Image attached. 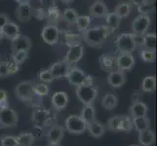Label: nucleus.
<instances>
[{
    "mask_svg": "<svg viewBox=\"0 0 157 146\" xmlns=\"http://www.w3.org/2000/svg\"><path fill=\"white\" fill-rule=\"evenodd\" d=\"M99 62L101 68L105 72H111L113 70H116V57L111 54L105 53L99 58Z\"/></svg>",
    "mask_w": 157,
    "mask_h": 146,
    "instance_id": "nucleus-18",
    "label": "nucleus"
},
{
    "mask_svg": "<svg viewBox=\"0 0 157 146\" xmlns=\"http://www.w3.org/2000/svg\"><path fill=\"white\" fill-rule=\"evenodd\" d=\"M16 138H17L19 146H31L35 140V137L33 134L31 133H28V132L21 133Z\"/></svg>",
    "mask_w": 157,
    "mask_h": 146,
    "instance_id": "nucleus-33",
    "label": "nucleus"
},
{
    "mask_svg": "<svg viewBox=\"0 0 157 146\" xmlns=\"http://www.w3.org/2000/svg\"><path fill=\"white\" fill-rule=\"evenodd\" d=\"M148 112L147 105L143 101L136 100L133 102V104L130 107V113H131L132 118L135 117H143L147 116Z\"/></svg>",
    "mask_w": 157,
    "mask_h": 146,
    "instance_id": "nucleus-24",
    "label": "nucleus"
},
{
    "mask_svg": "<svg viewBox=\"0 0 157 146\" xmlns=\"http://www.w3.org/2000/svg\"><path fill=\"white\" fill-rule=\"evenodd\" d=\"M77 12L72 8H67L63 10V12L62 13V17L64 21H67L68 24H75V21L77 20L78 17Z\"/></svg>",
    "mask_w": 157,
    "mask_h": 146,
    "instance_id": "nucleus-35",
    "label": "nucleus"
},
{
    "mask_svg": "<svg viewBox=\"0 0 157 146\" xmlns=\"http://www.w3.org/2000/svg\"><path fill=\"white\" fill-rule=\"evenodd\" d=\"M132 4L128 2H121L118 5H116V7L113 12H115L121 19L128 18L132 13Z\"/></svg>",
    "mask_w": 157,
    "mask_h": 146,
    "instance_id": "nucleus-28",
    "label": "nucleus"
},
{
    "mask_svg": "<svg viewBox=\"0 0 157 146\" xmlns=\"http://www.w3.org/2000/svg\"><path fill=\"white\" fill-rule=\"evenodd\" d=\"M1 146H19L17 138L12 136H5L0 140Z\"/></svg>",
    "mask_w": 157,
    "mask_h": 146,
    "instance_id": "nucleus-44",
    "label": "nucleus"
},
{
    "mask_svg": "<svg viewBox=\"0 0 157 146\" xmlns=\"http://www.w3.org/2000/svg\"><path fill=\"white\" fill-rule=\"evenodd\" d=\"M66 78L67 79V81L70 84L76 86V87L79 85L84 84V83L93 81V78H92L90 75L85 73L82 69L79 67H76V66H71V68H70L69 72L67 75Z\"/></svg>",
    "mask_w": 157,
    "mask_h": 146,
    "instance_id": "nucleus-6",
    "label": "nucleus"
},
{
    "mask_svg": "<svg viewBox=\"0 0 157 146\" xmlns=\"http://www.w3.org/2000/svg\"><path fill=\"white\" fill-rule=\"evenodd\" d=\"M38 2L41 5V7L46 10L47 8H49V7L53 6V5H55L56 0H38Z\"/></svg>",
    "mask_w": 157,
    "mask_h": 146,
    "instance_id": "nucleus-47",
    "label": "nucleus"
},
{
    "mask_svg": "<svg viewBox=\"0 0 157 146\" xmlns=\"http://www.w3.org/2000/svg\"><path fill=\"white\" fill-rule=\"evenodd\" d=\"M87 131L89 132L91 137H93L95 138H100L105 134V128L101 123L96 120L94 122L87 124Z\"/></svg>",
    "mask_w": 157,
    "mask_h": 146,
    "instance_id": "nucleus-25",
    "label": "nucleus"
},
{
    "mask_svg": "<svg viewBox=\"0 0 157 146\" xmlns=\"http://www.w3.org/2000/svg\"><path fill=\"white\" fill-rule=\"evenodd\" d=\"M154 10V2L153 0H148V1L142 5V6L138 7V11L140 14H144V15H149L151 12H153Z\"/></svg>",
    "mask_w": 157,
    "mask_h": 146,
    "instance_id": "nucleus-42",
    "label": "nucleus"
},
{
    "mask_svg": "<svg viewBox=\"0 0 157 146\" xmlns=\"http://www.w3.org/2000/svg\"><path fill=\"white\" fill-rule=\"evenodd\" d=\"M107 83L111 86L112 88L117 89L120 88L126 83V74L121 70H113L107 75Z\"/></svg>",
    "mask_w": 157,
    "mask_h": 146,
    "instance_id": "nucleus-16",
    "label": "nucleus"
},
{
    "mask_svg": "<svg viewBox=\"0 0 157 146\" xmlns=\"http://www.w3.org/2000/svg\"><path fill=\"white\" fill-rule=\"evenodd\" d=\"M139 142L140 146H151L155 142V133L150 129L139 132Z\"/></svg>",
    "mask_w": 157,
    "mask_h": 146,
    "instance_id": "nucleus-26",
    "label": "nucleus"
},
{
    "mask_svg": "<svg viewBox=\"0 0 157 146\" xmlns=\"http://www.w3.org/2000/svg\"><path fill=\"white\" fill-rule=\"evenodd\" d=\"M90 24H91V17L90 16H86V15L78 16L76 21H75V24H76L78 30L81 32L88 29L90 28Z\"/></svg>",
    "mask_w": 157,
    "mask_h": 146,
    "instance_id": "nucleus-36",
    "label": "nucleus"
},
{
    "mask_svg": "<svg viewBox=\"0 0 157 146\" xmlns=\"http://www.w3.org/2000/svg\"><path fill=\"white\" fill-rule=\"evenodd\" d=\"M32 47V42L29 37L24 34H19L16 38L11 40V49L13 52L17 51H26L29 52Z\"/></svg>",
    "mask_w": 157,
    "mask_h": 146,
    "instance_id": "nucleus-14",
    "label": "nucleus"
},
{
    "mask_svg": "<svg viewBox=\"0 0 157 146\" xmlns=\"http://www.w3.org/2000/svg\"><path fill=\"white\" fill-rule=\"evenodd\" d=\"M80 117L86 122V124H89L96 121V110L93 104H86L84 105L82 111H81Z\"/></svg>",
    "mask_w": 157,
    "mask_h": 146,
    "instance_id": "nucleus-27",
    "label": "nucleus"
},
{
    "mask_svg": "<svg viewBox=\"0 0 157 146\" xmlns=\"http://www.w3.org/2000/svg\"><path fill=\"white\" fill-rule=\"evenodd\" d=\"M121 18L115 13V12H111L108 13L105 17V21H106V26L109 28L113 32H114L116 29H118L119 25H120V21H121Z\"/></svg>",
    "mask_w": 157,
    "mask_h": 146,
    "instance_id": "nucleus-30",
    "label": "nucleus"
},
{
    "mask_svg": "<svg viewBox=\"0 0 157 146\" xmlns=\"http://www.w3.org/2000/svg\"><path fill=\"white\" fill-rule=\"evenodd\" d=\"M31 121L37 127L45 128L51 125L53 121V113L46 108H41L37 106L32 111Z\"/></svg>",
    "mask_w": 157,
    "mask_h": 146,
    "instance_id": "nucleus-4",
    "label": "nucleus"
},
{
    "mask_svg": "<svg viewBox=\"0 0 157 146\" xmlns=\"http://www.w3.org/2000/svg\"><path fill=\"white\" fill-rule=\"evenodd\" d=\"M143 48L145 50L155 51L156 50V34L145 33L143 37Z\"/></svg>",
    "mask_w": 157,
    "mask_h": 146,
    "instance_id": "nucleus-32",
    "label": "nucleus"
},
{
    "mask_svg": "<svg viewBox=\"0 0 157 146\" xmlns=\"http://www.w3.org/2000/svg\"><path fill=\"white\" fill-rule=\"evenodd\" d=\"M123 115H116L107 120V128L111 132H119V125L122 120Z\"/></svg>",
    "mask_w": 157,
    "mask_h": 146,
    "instance_id": "nucleus-39",
    "label": "nucleus"
},
{
    "mask_svg": "<svg viewBox=\"0 0 157 146\" xmlns=\"http://www.w3.org/2000/svg\"><path fill=\"white\" fill-rule=\"evenodd\" d=\"M61 1L63 3V4H69V3H71L73 0H61Z\"/></svg>",
    "mask_w": 157,
    "mask_h": 146,
    "instance_id": "nucleus-52",
    "label": "nucleus"
},
{
    "mask_svg": "<svg viewBox=\"0 0 157 146\" xmlns=\"http://www.w3.org/2000/svg\"><path fill=\"white\" fill-rule=\"evenodd\" d=\"M89 13L91 18L101 19V18H105L106 15L109 13V11H108V8L105 4V2L101 1V0H97V1H95L91 5Z\"/></svg>",
    "mask_w": 157,
    "mask_h": 146,
    "instance_id": "nucleus-17",
    "label": "nucleus"
},
{
    "mask_svg": "<svg viewBox=\"0 0 157 146\" xmlns=\"http://www.w3.org/2000/svg\"><path fill=\"white\" fill-rule=\"evenodd\" d=\"M131 146H140V145H131Z\"/></svg>",
    "mask_w": 157,
    "mask_h": 146,
    "instance_id": "nucleus-55",
    "label": "nucleus"
},
{
    "mask_svg": "<svg viewBox=\"0 0 157 146\" xmlns=\"http://www.w3.org/2000/svg\"><path fill=\"white\" fill-rule=\"evenodd\" d=\"M135 66V58L132 53L120 52L116 57V68L121 71H128L131 70Z\"/></svg>",
    "mask_w": 157,
    "mask_h": 146,
    "instance_id": "nucleus-12",
    "label": "nucleus"
},
{
    "mask_svg": "<svg viewBox=\"0 0 157 146\" xmlns=\"http://www.w3.org/2000/svg\"><path fill=\"white\" fill-rule=\"evenodd\" d=\"M80 36L75 35V34H67L66 35V40L67 42V45H73V44H77V43H80Z\"/></svg>",
    "mask_w": 157,
    "mask_h": 146,
    "instance_id": "nucleus-45",
    "label": "nucleus"
},
{
    "mask_svg": "<svg viewBox=\"0 0 157 146\" xmlns=\"http://www.w3.org/2000/svg\"><path fill=\"white\" fill-rule=\"evenodd\" d=\"M15 16L21 23H29L32 18V6L30 3L19 4L15 11Z\"/></svg>",
    "mask_w": 157,
    "mask_h": 146,
    "instance_id": "nucleus-15",
    "label": "nucleus"
},
{
    "mask_svg": "<svg viewBox=\"0 0 157 146\" xmlns=\"http://www.w3.org/2000/svg\"><path fill=\"white\" fill-rule=\"evenodd\" d=\"M84 54V47L81 43L70 45L67 50L63 59L66 61L70 66H73L75 63H77L83 57Z\"/></svg>",
    "mask_w": 157,
    "mask_h": 146,
    "instance_id": "nucleus-10",
    "label": "nucleus"
},
{
    "mask_svg": "<svg viewBox=\"0 0 157 146\" xmlns=\"http://www.w3.org/2000/svg\"><path fill=\"white\" fill-rule=\"evenodd\" d=\"M38 77L41 82L45 84L52 83L53 81L55 80L53 77V75L51 74V72L49 71V69H42L38 74Z\"/></svg>",
    "mask_w": 157,
    "mask_h": 146,
    "instance_id": "nucleus-43",
    "label": "nucleus"
},
{
    "mask_svg": "<svg viewBox=\"0 0 157 146\" xmlns=\"http://www.w3.org/2000/svg\"><path fill=\"white\" fill-rule=\"evenodd\" d=\"M156 89V77L153 75L144 78L142 82V90L144 93H152Z\"/></svg>",
    "mask_w": 157,
    "mask_h": 146,
    "instance_id": "nucleus-34",
    "label": "nucleus"
},
{
    "mask_svg": "<svg viewBox=\"0 0 157 146\" xmlns=\"http://www.w3.org/2000/svg\"><path fill=\"white\" fill-rule=\"evenodd\" d=\"M20 69V66L13 61H0V78H4L17 73Z\"/></svg>",
    "mask_w": 157,
    "mask_h": 146,
    "instance_id": "nucleus-21",
    "label": "nucleus"
},
{
    "mask_svg": "<svg viewBox=\"0 0 157 146\" xmlns=\"http://www.w3.org/2000/svg\"><path fill=\"white\" fill-rule=\"evenodd\" d=\"M4 107H8V95L3 90H0V109Z\"/></svg>",
    "mask_w": 157,
    "mask_h": 146,
    "instance_id": "nucleus-46",
    "label": "nucleus"
},
{
    "mask_svg": "<svg viewBox=\"0 0 157 146\" xmlns=\"http://www.w3.org/2000/svg\"><path fill=\"white\" fill-rule=\"evenodd\" d=\"M3 38V33H2V30L1 28H0V40H1Z\"/></svg>",
    "mask_w": 157,
    "mask_h": 146,
    "instance_id": "nucleus-54",
    "label": "nucleus"
},
{
    "mask_svg": "<svg viewBox=\"0 0 157 146\" xmlns=\"http://www.w3.org/2000/svg\"><path fill=\"white\" fill-rule=\"evenodd\" d=\"M64 129L62 126L54 125L47 131V139L49 143H61L62 139L63 138Z\"/></svg>",
    "mask_w": 157,
    "mask_h": 146,
    "instance_id": "nucleus-20",
    "label": "nucleus"
},
{
    "mask_svg": "<svg viewBox=\"0 0 157 146\" xmlns=\"http://www.w3.org/2000/svg\"><path fill=\"white\" fill-rule=\"evenodd\" d=\"M148 1V0H130V3L135 5V6H137V7H140V6H142V5L145 4Z\"/></svg>",
    "mask_w": 157,
    "mask_h": 146,
    "instance_id": "nucleus-50",
    "label": "nucleus"
},
{
    "mask_svg": "<svg viewBox=\"0 0 157 146\" xmlns=\"http://www.w3.org/2000/svg\"><path fill=\"white\" fill-rule=\"evenodd\" d=\"M70 68H71V66L63 58L62 61L53 63L49 68V71L53 75L54 79H61L67 77Z\"/></svg>",
    "mask_w": 157,
    "mask_h": 146,
    "instance_id": "nucleus-13",
    "label": "nucleus"
},
{
    "mask_svg": "<svg viewBox=\"0 0 157 146\" xmlns=\"http://www.w3.org/2000/svg\"><path fill=\"white\" fill-rule=\"evenodd\" d=\"M1 30L3 33V37H6L9 40H13L19 34H21L19 25L17 24H15L12 21H9L1 28Z\"/></svg>",
    "mask_w": 157,
    "mask_h": 146,
    "instance_id": "nucleus-23",
    "label": "nucleus"
},
{
    "mask_svg": "<svg viewBox=\"0 0 157 146\" xmlns=\"http://www.w3.org/2000/svg\"><path fill=\"white\" fill-rule=\"evenodd\" d=\"M9 21H10V19H9V16L7 14L0 13V28H2Z\"/></svg>",
    "mask_w": 157,
    "mask_h": 146,
    "instance_id": "nucleus-48",
    "label": "nucleus"
},
{
    "mask_svg": "<svg viewBox=\"0 0 157 146\" xmlns=\"http://www.w3.org/2000/svg\"><path fill=\"white\" fill-rule=\"evenodd\" d=\"M132 121H133L134 129L138 132L144 131V129H147L150 128V120L147 116L135 117L132 118Z\"/></svg>",
    "mask_w": 157,
    "mask_h": 146,
    "instance_id": "nucleus-29",
    "label": "nucleus"
},
{
    "mask_svg": "<svg viewBox=\"0 0 157 146\" xmlns=\"http://www.w3.org/2000/svg\"><path fill=\"white\" fill-rule=\"evenodd\" d=\"M151 24L149 15L140 14L134 19L132 23V33L138 35H144Z\"/></svg>",
    "mask_w": 157,
    "mask_h": 146,
    "instance_id": "nucleus-9",
    "label": "nucleus"
},
{
    "mask_svg": "<svg viewBox=\"0 0 157 146\" xmlns=\"http://www.w3.org/2000/svg\"><path fill=\"white\" fill-rule=\"evenodd\" d=\"M47 146H61L59 143H49Z\"/></svg>",
    "mask_w": 157,
    "mask_h": 146,
    "instance_id": "nucleus-53",
    "label": "nucleus"
},
{
    "mask_svg": "<svg viewBox=\"0 0 157 146\" xmlns=\"http://www.w3.org/2000/svg\"><path fill=\"white\" fill-rule=\"evenodd\" d=\"M19 122L18 113L14 109L4 107L0 109V126L2 128H13L17 126Z\"/></svg>",
    "mask_w": 157,
    "mask_h": 146,
    "instance_id": "nucleus-7",
    "label": "nucleus"
},
{
    "mask_svg": "<svg viewBox=\"0 0 157 146\" xmlns=\"http://www.w3.org/2000/svg\"><path fill=\"white\" fill-rule=\"evenodd\" d=\"M118 104V99L113 94H106L101 99V106L106 110H112Z\"/></svg>",
    "mask_w": 157,
    "mask_h": 146,
    "instance_id": "nucleus-31",
    "label": "nucleus"
},
{
    "mask_svg": "<svg viewBox=\"0 0 157 146\" xmlns=\"http://www.w3.org/2000/svg\"><path fill=\"white\" fill-rule=\"evenodd\" d=\"M28 58H29V52L26 51H17L12 53V61L20 66L28 59Z\"/></svg>",
    "mask_w": 157,
    "mask_h": 146,
    "instance_id": "nucleus-38",
    "label": "nucleus"
},
{
    "mask_svg": "<svg viewBox=\"0 0 157 146\" xmlns=\"http://www.w3.org/2000/svg\"><path fill=\"white\" fill-rule=\"evenodd\" d=\"M112 33L113 31L106 25L95 26L82 32V39L90 47H99L104 44Z\"/></svg>",
    "mask_w": 157,
    "mask_h": 146,
    "instance_id": "nucleus-1",
    "label": "nucleus"
},
{
    "mask_svg": "<svg viewBox=\"0 0 157 146\" xmlns=\"http://www.w3.org/2000/svg\"><path fill=\"white\" fill-rule=\"evenodd\" d=\"M116 48L117 50L123 53H133L137 49L135 44L133 33H122L116 39Z\"/></svg>",
    "mask_w": 157,
    "mask_h": 146,
    "instance_id": "nucleus-8",
    "label": "nucleus"
},
{
    "mask_svg": "<svg viewBox=\"0 0 157 146\" xmlns=\"http://www.w3.org/2000/svg\"><path fill=\"white\" fill-rule=\"evenodd\" d=\"M134 41H135V44H136L137 47H143V37L144 35H138V34H134Z\"/></svg>",
    "mask_w": 157,
    "mask_h": 146,
    "instance_id": "nucleus-49",
    "label": "nucleus"
},
{
    "mask_svg": "<svg viewBox=\"0 0 157 146\" xmlns=\"http://www.w3.org/2000/svg\"><path fill=\"white\" fill-rule=\"evenodd\" d=\"M34 85L35 83L33 81H24V82H21L15 88L16 96L24 102L32 103L37 97H40L34 94Z\"/></svg>",
    "mask_w": 157,
    "mask_h": 146,
    "instance_id": "nucleus-3",
    "label": "nucleus"
},
{
    "mask_svg": "<svg viewBox=\"0 0 157 146\" xmlns=\"http://www.w3.org/2000/svg\"><path fill=\"white\" fill-rule=\"evenodd\" d=\"M19 4H25V3H30V0H15Z\"/></svg>",
    "mask_w": 157,
    "mask_h": 146,
    "instance_id": "nucleus-51",
    "label": "nucleus"
},
{
    "mask_svg": "<svg viewBox=\"0 0 157 146\" xmlns=\"http://www.w3.org/2000/svg\"><path fill=\"white\" fill-rule=\"evenodd\" d=\"M41 37L48 45H55L59 38V29L55 24H47L42 29Z\"/></svg>",
    "mask_w": 157,
    "mask_h": 146,
    "instance_id": "nucleus-11",
    "label": "nucleus"
},
{
    "mask_svg": "<svg viewBox=\"0 0 157 146\" xmlns=\"http://www.w3.org/2000/svg\"><path fill=\"white\" fill-rule=\"evenodd\" d=\"M133 129H134V126H133L132 118L128 115H123L120 125H119V132L130 133Z\"/></svg>",
    "mask_w": 157,
    "mask_h": 146,
    "instance_id": "nucleus-37",
    "label": "nucleus"
},
{
    "mask_svg": "<svg viewBox=\"0 0 157 146\" xmlns=\"http://www.w3.org/2000/svg\"><path fill=\"white\" fill-rule=\"evenodd\" d=\"M68 95L66 92H56L52 95V105L56 110L64 109L68 104Z\"/></svg>",
    "mask_w": 157,
    "mask_h": 146,
    "instance_id": "nucleus-19",
    "label": "nucleus"
},
{
    "mask_svg": "<svg viewBox=\"0 0 157 146\" xmlns=\"http://www.w3.org/2000/svg\"><path fill=\"white\" fill-rule=\"evenodd\" d=\"M34 94L37 95V96H45V95H48L50 92V89L48 87V85L45 84V83H35L34 85Z\"/></svg>",
    "mask_w": 157,
    "mask_h": 146,
    "instance_id": "nucleus-40",
    "label": "nucleus"
},
{
    "mask_svg": "<svg viewBox=\"0 0 157 146\" xmlns=\"http://www.w3.org/2000/svg\"><path fill=\"white\" fill-rule=\"evenodd\" d=\"M45 20L48 21V24H49L57 25L59 23V21L63 20L62 12L59 11V9L56 6V5H53V6L46 9Z\"/></svg>",
    "mask_w": 157,
    "mask_h": 146,
    "instance_id": "nucleus-22",
    "label": "nucleus"
},
{
    "mask_svg": "<svg viewBox=\"0 0 157 146\" xmlns=\"http://www.w3.org/2000/svg\"><path fill=\"white\" fill-rule=\"evenodd\" d=\"M66 129L71 134H81L87 131V124L80 115H69L64 122Z\"/></svg>",
    "mask_w": 157,
    "mask_h": 146,
    "instance_id": "nucleus-5",
    "label": "nucleus"
},
{
    "mask_svg": "<svg viewBox=\"0 0 157 146\" xmlns=\"http://www.w3.org/2000/svg\"><path fill=\"white\" fill-rule=\"evenodd\" d=\"M140 56L142 58V59L145 62H153L155 61V51H150V50H145L143 49L140 52Z\"/></svg>",
    "mask_w": 157,
    "mask_h": 146,
    "instance_id": "nucleus-41",
    "label": "nucleus"
},
{
    "mask_svg": "<svg viewBox=\"0 0 157 146\" xmlns=\"http://www.w3.org/2000/svg\"><path fill=\"white\" fill-rule=\"evenodd\" d=\"M76 96L84 105L93 104L94 100L98 96V88L94 85V81L77 86Z\"/></svg>",
    "mask_w": 157,
    "mask_h": 146,
    "instance_id": "nucleus-2",
    "label": "nucleus"
}]
</instances>
